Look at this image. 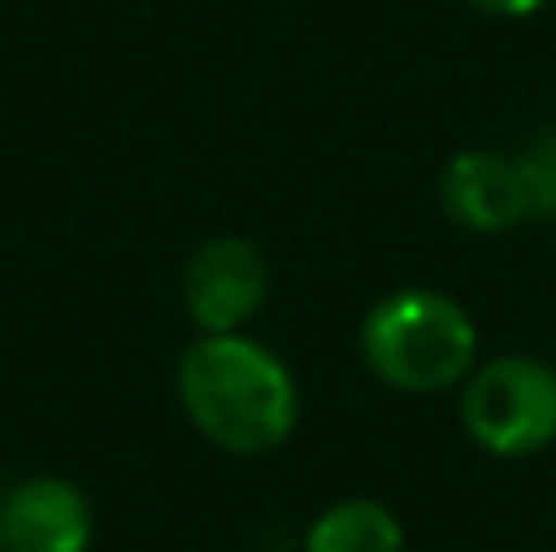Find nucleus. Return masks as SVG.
<instances>
[{
    "label": "nucleus",
    "mask_w": 556,
    "mask_h": 552,
    "mask_svg": "<svg viewBox=\"0 0 556 552\" xmlns=\"http://www.w3.org/2000/svg\"><path fill=\"white\" fill-rule=\"evenodd\" d=\"M464 436L498 460H528L556 440V372L528 352L489 357L459 387Z\"/></svg>",
    "instance_id": "nucleus-3"
},
{
    "label": "nucleus",
    "mask_w": 556,
    "mask_h": 552,
    "mask_svg": "<svg viewBox=\"0 0 556 552\" xmlns=\"http://www.w3.org/2000/svg\"><path fill=\"white\" fill-rule=\"evenodd\" d=\"M522 186H528V205L542 221H556V127L528 137V147L518 152Z\"/></svg>",
    "instance_id": "nucleus-8"
},
{
    "label": "nucleus",
    "mask_w": 556,
    "mask_h": 552,
    "mask_svg": "<svg viewBox=\"0 0 556 552\" xmlns=\"http://www.w3.org/2000/svg\"><path fill=\"white\" fill-rule=\"evenodd\" d=\"M303 552H405V528L381 499H337L307 524Z\"/></svg>",
    "instance_id": "nucleus-7"
},
{
    "label": "nucleus",
    "mask_w": 556,
    "mask_h": 552,
    "mask_svg": "<svg viewBox=\"0 0 556 552\" xmlns=\"http://www.w3.org/2000/svg\"><path fill=\"white\" fill-rule=\"evenodd\" d=\"M362 362L401 397H440L479 367V328L469 309L440 289L386 293L362 318Z\"/></svg>",
    "instance_id": "nucleus-2"
},
{
    "label": "nucleus",
    "mask_w": 556,
    "mask_h": 552,
    "mask_svg": "<svg viewBox=\"0 0 556 552\" xmlns=\"http://www.w3.org/2000/svg\"><path fill=\"white\" fill-rule=\"evenodd\" d=\"M5 552H88L93 504L64 475H29L0 499Z\"/></svg>",
    "instance_id": "nucleus-5"
},
{
    "label": "nucleus",
    "mask_w": 556,
    "mask_h": 552,
    "mask_svg": "<svg viewBox=\"0 0 556 552\" xmlns=\"http://www.w3.org/2000/svg\"><path fill=\"white\" fill-rule=\"evenodd\" d=\"M0 552H5V543H0Z\"/></svg>",
    "instance_id": "nucleus-10"
},
{
    "label": "nucleus",
    "mask_w": 556,
    "mask_h": 552,
    "mask_svg": "<svg viewBox=\"0 0 556 552\" xmlns=\"http://www.w3.org/2000/svg\"><path fill=\"white\" fill-rule=\"evenodd\" d=\"M181 299L201 333H244L269 303V260L244 235H211L186 260Z\"/></svg>",
    "instance_id": "nucleus-4"
},
{
    "label": "nucleus",
    "mask_w": 556,
    "mask_h": 552,
    "mask_svg": "<svg viewBox=\"0 0 556 552\" xmlns=\"http://www.w3.org/2000/svg\"><path fill=\"white\" fill-rule=\"evenodd\" d=\"M464 5L483 10V15H498V20H528V15H538L547 0H464Z\"/></svg>",
    "instance_id": "nucleus-9"
},
{
    "label": "nucleus",
    "mask_w": 556,
    "mask_h": 552,
    "mask_svg": "<svg viewBox=\"0 0 556 552\" xmlns=\"http://www.w3.org/2000/svg\"><path fill=\"white\" fill-rule=\"evenodd\" d=\"M186 421L230 455H269L298 430V381L269 342L250 333H201L176 357Z\"/></svg>",
    "instance_id": "nucleus-1"
},
{
    "label": "nucleus",
    "mask_w": 556,
    "mask_h": 552,
    "mask_svg": "<svg viewBox=\"0 0 556 552\" xmlns=\"http://www.w3.org/2000/svg\"><path fill=\"white\" fill-rule=\"evenodd\" d=\"M440 205L459 230L473 235H498L528 221V186H522L518 156L493 152V147H469V152L450 156L440 176Z\"/></svg>",
    "instance_id": "nucleus-6"
}]
</instances>
